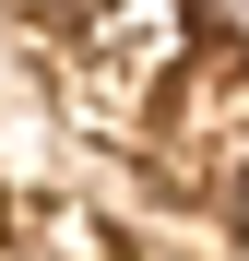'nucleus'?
I'll return each instance as SVG.
<instances>
[{
    "instance_id": "nucleus-1",
    "label": "nucleus",
    "mask_w": 249,
    "mask_h": 261,
    "mask_svg": "<svg viewBox=\"0 0 249 261\" xmlns=\"http://www.w3.org/2000/svg\"><path fill=\"white\" fill-rule=\"evenodd\" d=\"M237 238H249V178H237Z\"/></svg>"
}]
</instances>
